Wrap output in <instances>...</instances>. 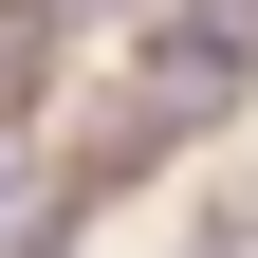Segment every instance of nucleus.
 <instances>
[{
	"label": "nucleus",
	"mask_w": 258,
	"mask_h": 258,
	"mask_svg": "<svg viewBox=\"0 0 258 258\" xmlns=\"http://www.w3.org/2000/svg\"><path fill=\"white\" fill-rule=\"evenodd\" d=\"M148 92H166L184 129H203L221 92H258V0H166V19H148Z\"/></svg>",
	"instance_id": "obj_1"
},
{
	"label": "nucleus",
	"mask_w": 258,
	"mask_h": 258,
	"mask_svg": "<svg viewBox=\"0 0 258 258\" xmlns=\"http://www.w3.org/2000/svg\"><path fill=\"white\" fill-rule=\"evenodd\" d=\"M37 74H55V19H37V0H0V111H19Z\"/></svg>",
	"instance_id": "obj_2"
}]
</instances>
